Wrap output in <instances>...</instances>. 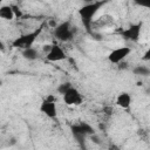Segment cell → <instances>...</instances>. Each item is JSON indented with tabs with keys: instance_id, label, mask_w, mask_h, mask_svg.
I'll list each match as a JSON object with an SVG mask.
<instances>
[{
	"instance_id": "18",
	"label": "cell",
	"mask_w": 150,
	"mask_h": 150,
	"mask_svg": "<svg viewBox=\"0 0 150 150\" xmlns=\"http://www.w3.org/2000/svg\"><path fill=\"white\" fill-rule=\"evenodd\" d=\"M4 48V45H2V42H0V49H2Z\"/></svg>"
},
{
	"instance_id": "17",
	"label": "cell",
	"mask_w": 150,
	"mask_h": 150,
	"mask_svg": "<svg viewBox=\"0 0 150 150\" xmlns=\"http://www.w3.org/2000/svg\"><path fill=\"white\" fill-rule=\"evenodd\" d=\"M149 55H150V50H146V53H145L143 60H149Z\"/></svg>"
},
{
	"instance_id": "2",
	"label": "cell",
	"mask_w": 150,
	"mask_h": 150,
	"mask_svg": "<svg viewBox=\"0 0 150 150\" xmlns=\"http://www.w3.org/2000/svg\"><path fill=\"white\" fill-rule=\"evenodd\" d=\"M42 32V26L39 27L38 29L30 32V33H27L20 38H16L14 41H13V47H16V48H20L22 50L27 49V48H30L33 46V43L35 42L36 38L40 35V33Z\"/></svg>"
},
{
	"instance_id": "11",
	"label": "cell",
	"mask_w": 150,
	"mask_h": 150,
	"mask_svg": "<svg viewBox=\"0 0 150 150\" xmlns=\"http://www.w3.org/2000/svg\"><path fill=\"white\" fill-rule=\"evenodd\" d=\"M15 16H14L12 6H1L0 7V19H4V20H13Z\"/></svg>"
},
{
	"instance_id": "10",
	"label": "cell",
	"mask_w": 150,
	"mask_h": 150,
	"mask_svg": "<svg viewBox=\"0 0 150 150\" xmlns=\"http://www.w3.org/2000/svg\"><path fill=\"white\" fill-rule=\"evenodd\" d=\"M131 96L129 93L127 91H123L121 94H118V96L116 97V104L120 107V108H123V109H128L131 104Z\"/></svg>"
},
{
	"instance_id": "15",
	"label": "cell",
	"mask_w": 150,
	"mask_h": 150,
	"mask_svg": "<svg viewBox=\"0 0 150 150\" xmlns=\"http://www.w3.org/2000/svg\"><path fill=\"white\" fill-rule=\"evenodd\" d=\"M12 9H13L14 16H16V18H21V16H22V12L19 9V7H18V6L13 5V6H12Z\"/></svg>"
},
{
	"instance_id": "19",
	"label": "cell",
	"mask_w": 150,
	"mask_h": 150,
	"mask_svg": "<svg viewBox=\"0 0 150 150\" xmlns=\"http://www.w3.org/2000/svg\"><path fill=\"white\" fill-rule=\"evenodd\" d=\"M108 150H120V149H116V148H111V149H108Z\"/></svg>"
},
{
	"instance_id": "3",
	"label": "cell",
	"mask_w": 150,
	"mask_h": 150,
	"mask_svg": "<svg viewBox=\"0 0 150 150\" xmlns=\"http://www.w3.org/2000/svg\"><path fill=\"white\" fill-rule=\"evenodd\" d=\"M55 38L62 42H67L69 40H71L73 38V29L70 26L69 21H64L61 22L60 25L55 26V30H54Z\"/></svg>"
},
{
	"instance_id": "1",
	"label": "cell",
	"mask_w": 150,
	"mask_h": 150,
	"mask_svg": "<svg viewBox=\"0 0 150 150\" xmlns=\"http://www.w3.org/2000/svg\"><path fill=\"white\" fill-rule=\"evenodd\" d=\"M104 2L102 1H94V2H89L87 5H84L83 7H81L79 9V15L84 25V27L89 30L90 26L93 25V18L94 15L97 13V11L100 9V7L103 5Z\"/></svg>"
},
{
	"instance_id": "4",
	"label": "cell",
	"mask_w": 150,
	"mask_h": 150,
	"mask_svg": "<svg viewBox=\"0 0 150 150\" xmlns=\"http://www.w3.org/2000/svg\"><path fill=\"white\" fill-rule=\"evenodd\" d=\"M40 110L47 117H49V118H56L57 109H56L55 97L53 95H49L46 100H43L42 103H41V105H40Z\"/></svg>"
},
{
	"instance_id": "7",
	"label": "cell",
	"mask_w": 150,
	"mask_h": 150,
	"mask_svg": "<svg viewBox=\"0 0 150 150\" xmlns=\"http://www.w3.org/2000/svg\"><path fill=\"white\" fill-rule=\"evenodd\" d=\"M131 53V48L129 47H120L114 50H111L108 55V60L111 63H120L122 62L129 54Z\"/></svg>"
},
{
	"instance_id": "12",
	"label": "cell",
	"mask_w": 150,
	"mask_h": 150,
	"mask_svg": "<svg viewBox=\"0 0 150 150\" xmlns=\"http://www.w3.org/2000/svg\"><path fill=\"white\" fill-rule=\"evenodd\" d=\"M22 56L26 59V60H29V61H33L35 59L39 57V53L35 48L30 47V48H27L25 50H22Z\"/></svg>"
},
{
	"instance_id": "14",
	"label": "cell",
	"mask_w": 150,
	"mask_h": 150,
	"mask_svg": "<svg viewBox=\"0 0 150 150\" xmlns=\"http://www.w3.org/2000/svg\"><path fill=\"white\" fill-rule=\"evenodd\" d=\"M70 88H71L70 82H63V83H61V84L57 87V91H59L61 95H63V94H64L66 91H68Z\"/></svg>"
},
{
	"instance_id": "5",
	"label": "cell",
	"mask_w": 150,
	"mask_h": 150,
	"mask_svg": "<svg viewBox=\"0 0 150 150\" xmlns=\"http://www.w3.org/2000/svg\"><path fill=\"white\" fill-rule=\"evenodd\" d=\"M71 131H73V135L79 139L80 143L82 142V139H83L87 135H90V136H91V135L95 134L94 129H93L88 123H84V122L79 123V124H76V125H73V127H71Z\"/></svg>"
},
{
	"instance_id": "9",
	"label": "cell",
	"mask_w": 150,
	"mask_h": 150,
	"mask_svg": "<svg viewBox=\"0 0 150 150\" xmlns=\"http://www.w3.org/2000/svg\"><path fill=\"white\" fill-rule=\"evenodd\" d=\"M141 28H142V23L138 22L136 25H131L130 27H128L127 29L122 30V36L125 39V40H130V41H138L139 39V34H141Z\"/></svg>"
},
{
	"instance_id": "13",
	"label": "cell",
	"mask_w": 150,
	"mask_h": 150,
	"mask_svg": "<svg viewBox=\"0 0 150 150\" xmlns=\"http://www.w3.org/2000/svg\"><path fill=\"white\" fill-rule=\"evenodd\" d=\"M132 71L135 75H142V76H148L150 74V69L146 66H136Z\"/></svg>"
},
{
	"instance_id": "21",
	"label": "cell",
	"mask_w": 150,
	"mask_h": 150,
	"mask_svg": "<svg viewBox=\"0 0 150 150\" xmlns=\"http://www.w3.org/2000/svg\"><path fill=\"white\" fill-rule=\"evenodd\" d=\"M0 4H1V1H0Z\"/></svg>"
},
{
	"instance_id": "20",
	"label": "cell",
	"mask_w": 150,
	"mask_h": 150,
	"mask_svg": "<svg viewBox=\"0 0 150 150\" xmlns=\"http://www.w3.org/2000/svg\"><path fill=\"white\" fill-rule=\"evenodd\" d=\"M1 84H2V82H1V81H0V86H1Z\"/></svg>"
},
{
	"instance_id": "16",
	"label": "cell",
	"mask_w": 150,
	"mask_h": 150,
	"mask_svg": "<svg viewBox=\"0 0 150 150\" xmlns=\"http://www.w3.org/2000/svg\"><path fill=\"white\" fill-rule=\"evenodd\" d=\"M50 48H52V45H43V46H42V50H43L45 53H48V52L50 50Z\"/></svg>"
},
{
	"instance_id": "8",
	"label": "cell",
	"mask_w": 150,
	"mask_h": 150,
	"mask_svg": "<svg viewBox=\"0 0 150 150\" xmlns=\"http://www.w3.org/2000/svg\"><path fill=\"white\" fill-rule=\"evenodd\" d=\"M47 60L50 62H57V61H62L67 59V54L64 53L63 48L59 45H52L50 50L47 53Z\"/></svg>"
},
{
	"instance_id": "6",
	"label": "cell",
	"mask_w": 150,
	"mask_h": 150,
	"mask_svg": "<svg viewBox=\"0 0 150 150\" xmlns=\"http://www.w3.org/2000/svg\"><path fill=\"white\" fill-rule=\"evenodd\" d=\"M62 96H63V102L67 105H80L83 102V97L80 94V91L73 87L68 91H66Z\"/></svg>"
}]
</instances>
